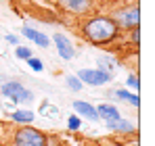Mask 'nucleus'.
I'll list each match as a JSON object with an SVG mask.
<instances>
[{
	"mask_svg": "<svg viewBox=\"0 0 155 146\" xmlns=\"http://www.w3.org/2000/svg\"><path fill=\"white\" fill-rule=\"evenodd\" d=\"M82 33L92 46H107L117 40L120 27L113 21V17L107 15H94L82 23Z\"/></svg>",
	"mask_w": 155,
	"mask_h": 146,
	"instance_id": "1",
	"label": "nucleus"
},
{
	"mask_svg": "<svg viewBox=\"0 0 155 146\" xmlns=\"http://www.w3.org/2000/svg\"><path fill=\"white\" fill-rule=\"evenodd\" d=\"M13 146H48V138L31 125H21L13 134Z\"/></svg>",
	"mask_w": 155,
	"mask_h": 146,
	"instance_id": "3",
	"label": "nucleus"
},
{
	"mask_svg": "<svg viewBox=\"0 0 155 146\" xmlns=\"http://www.w3.org/2000/svg\"><path fill=\"white\" fill-rule=\"evenodd\" d=\"M15 56H17L19 61H27L29 56H34V52L27 48V46H21V44H19V46H15Z\"/></svg>",
	"mask_w": 155,
	"mask_h": 146,
	"instance_id": "16",
	"label": "nucleus"
},
{
	"mask_svg": "<svg viewBox=\"0 0 155 146\" xmlns=\"http://www.w3.org/2000/svg\"><path fill=\"white\" fill-rule=\"evenodd\" d=\"M126 84H128V88H132L134 92H138V90H140V79H138V75H136V73H130L128 77H126Z\"/></svg>",
	"mask_w": 155,
	"mask_h": 146,
	"instance_id": "17",
	"label": "nucleus"
},
{
	"mask_svg": "<svg viewBox=\"0 0 155 146\" xmlns=\"http://www.w3.org/2000/svg\"><path fill=\"white\" fill-rule=\"evenodd\" d=\"M51 42H54L57 52H59V56H61L63 61H71V59L76 56V48L71 46V42H69L67 36H63V33H54Z\"/></svg>",
	"mask_w": 155,
	"mask_h": 146,
	"instance_id": "6",
	"label": "nucleus"
},
{
	"mask_svg": "<svg viewBox=\"0 0 155 146\" xmlns=\"http://www.w3.org/2000/svg\"><path fill=\"white\" fill-rule=\"evenodd\" d=\"M113 21L117 23L120 29H128V31L138 27L140 25V8H138V4H132V6H126V8L117 11Z\"/></svg>",
	"mask_w": 155,
	"mask_h": 146,
	"instance_id": "4",
	"label": "nucleus"
},
{
	"mask_svg": "<svg viewBox=\"0 0 155 146\" xmlns=\"http://www.w3.org/2000/svg\"><path fill=\"white\" fill-rule=\"evenodd\" d=\"M76 109V115L80 119H88V121H99V115H97V106H92L90 102L86 100H76L71 104Z\"/></svg>",
	"mask_w": 155,
	"mask_h": 146,
	"instance_id": "8",
	"label": "nucleus"
},
{
	"mask_svg": "<svg viewBox=\"0 0 155 146\" xmlns=\"http://www.w3.org/2000/svg\"><path fill=\"white\" fill-rule=\"evenodd\" d=\"M59 6L71 15H86L92 8V0H59Z\"/></svg>",
	"mask_w": 155,
	"mask_h": 146,
	"instance_id": "7",
	"label": "nucleus"
},
{
	"mask_svg": "<svg viewBox=\"0 0 155 146\" xmlns=\"http://www.w3.org/2000/svg\"><path fill=\"white\" fill-rule=\"evenodd\" d=\"M107 127L109 129H113V132H122V134H132L134 129H136V125L134 123H130L128 119H115V121H107Z\"/></svg>",
	"mask_w": 155,
	"mask_h": 146,
	"instance_id": "12",
	"label": "nucleus"
},
{
	"mask_svg": "<svg viewBox=\"0 0 155 146\" xmlns=\"http://www.w3.org/2000/svg\"><path fill=\"white\" fill-rule=\"evenodd\" d=\"M27 65H29L31 71H36V73H40L44 69V63H42L40 59H36V56H29V59H27Z\"/></svg>",
	"mask_w": 155,
	"mask_h": 146,
	"instance_id": "18",
	"label": "nucleus"
},
{
	"mask_svg": "<svg viewBox=\"0 0 155 146\" xmlns=\"http://www.w3.org/2000/svg\"><path fill=\"white\" fill-rule=\"evenodd\" d=\"M67 127H69L71 132H78V129L82 127V119H80L78 115H71V117L67 119Z\"/></svg>",
	"mask_w": 155,
	"mask_h": 146,
	"instance_id": "19",
	"label": "nucleus"
},
{
	"mask_svg": "<svg viewBox=\"0 0 155 146\" xmlns=\"http://www.w3.org/2000/svg\"><path fill=\"white\" fill-rule=\"evenodd\" d=\"M4 40H6L11 46H19V38H17L15 33H6V36H4Z\"/></svg>",
	"mask_w": 155,
	"mask_h": 146,
	"instance_id": "20",
	"label": "nucleus"
},
{
	"mask_svg": "<svg viewBox=\"0 0 155 146\" xmlns=\"http://www.w3.org/2000/svg\"><path fill=\"white\" fill-rule=\"evenodd\" d=\"M97 115H99V119H103V121H115V119H120L117 106H115V104H109V102H103V104L97 106Z\"/></svg>",
	"mask_w": 155,
	"mask_h": 146,
	"instance_id": "10",
	"label": "nucleus"
},
{
	"mask_svg": "<svg viewBox=\"0 0 155 146\" xmlns=\"http://www.w3.org/2000/svg\"><path fill=\"white\" fill-rule=\"evenodd\" d=\"M117 67H120V61L115 56H109V54L99 56V69H103L107 73H113V69H117Z\"/></svg>",
	"mask_w": 155,
	"mask_h": 146,
	"instance_id": "14",
	"label": "nucleus"
},
{
	"mask_svg": "<svg viewBox=\"0 0 155 146\" xmlns=\"http://www.w3.org/2000/svg\"><path fill=\"white\" fill-rule=\"evenodd\" d=\"M0 94L8 100H13V104H27L34 100V92L27 90L25 86L17 79H6L0 84Z\"/></svg>",
	"mask_w": 155,
	"mask_h": 146,
	"instance_id": "2",
	"label": "nucleus"
},
{
	"mask_svg": "<svg viewBox=\"0 0 155 146\" xmlns=\"http://www.w3.org/2000/svg\"><path fill=\"white\" fill-rule=\"evenodd\" d=\"M65 86L71 90V92H80L84 88V84L78 79V75H65Z\"/></svg>",
	"mask_w": 155,
	"mask_h": 146,
	"instance_id": "15",
	"label": "nucleus"
},
{
	"mask_svg": "<svg viewBox=\"0 0 155 146\" xmlns=\"http://www.w3.org/2000/svg\"><path fill=\"white\" fill-rule=\"evenodd\" d=\"M34 111H29V109H17V111H13L11 113V119L13 123H19V125H29V123L34 121Z\"/></svg>",
	"mask_w": 155,
	"mask_h": 146,
	"instance_id": "11",
	"label": "nucleus"
},
{
	"mask_svg": "<svg viewBox=\"0 0 155 146\" xmlns=\"http://www.w3.org/2000/svg\"><path fill=\"white\" fill-rule=\"evenodd\" d=\"M128 146H140V144H138V140H134V142H132V144H128Z\"/></svg>",
	"mask_w": 155,
	"mask_h": 146,
	"instance_id": "22",
	"label": "nucleus"
},
{
	"mask_svg": "<svg viewBox=\"0 0 155 146\" xmlns=\"http://www.w3.org/2000/svg\"><path fill=\"white\" fill-rule=\"evenodd\" d=\"M138 38H140V31H138V27H134V29H132V42L138 44Z\"/></svg>",
	"mask_w": 155,
	"mask_h": 146,
	"instance_id": "21",
	"label": "nucleus"
},
{
	"mask_svg": "<svg viewBox=\"0 0 155 146\" xmlns=\"http://www.w3.org/2000/svg\"><path fill=\"white\" fill-rule=\"evenodd\" d=\"M113 94L120 98V100H126V102H130L134 109H138V106H140V98H138V94H136V92H130V90H115Z\"/></svg>",
	"mask_w": 155,
	"mask_h": 146,
	"instance_id": "13",
	"label": "nucleus"
},
{
	"mask_svg": "<svg viewBox=\"0 0 155 146\" xmlns=\"http://www.w3.org/2000/svg\"><path fill=\"white\" fill-rule=\"evenodd\" d=\"M21 33H23V38L27 40H31L36 46H40V48H48L51 46V38H46V33H42V31H38V29H34V27H21Z\"/></svg>",
	"mask_w": 155,
	"mask_h": 146,
	"instance_id": "9",
	"label": "nucleus"
},
{
	"mask_svg": "<svg viewBox=\"0 0 155 146\" xmlns=\"http://www.w3.org/2000/svg\"><path fill=\"white\" fill-rule=\"evenodd\" d=\"M78 79L86 86H105L113 79V73H107L103 69H80L78 71Z\"/></svg>",
	"mask_w": 155,
	"mask_h": 146,
	"instance_id": "5",
	"label": "nucleus"
}]
</instances>
